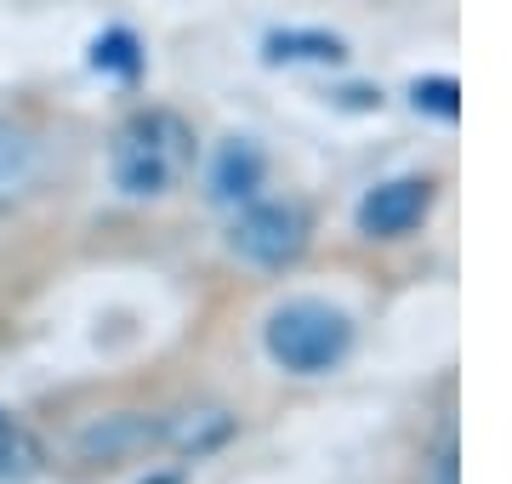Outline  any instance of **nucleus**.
<instances>
[{
    "label": "nucleus",
    "mask_w": 512,
    "mask_h": 484,
    "mask_svg": "<svg viewBox=\"0 0 512 484\" xmlns=\"http://www.w3.org/2000/svg\"><path fill=\"white\" fill-rule=\"evenodd\" d=\"M228 245L256 268H285L308 251V211L279 200H245V211L228 228Z\"/></svg>",
    "instance_id": "nucleus-3"
},
{
    "label": "nucleus",
    "mask_w": 512,
    "mask_h": 484,
    "mask_svg": "<svg viewBox=\"0 0 512 484\" xmlns=\"http://www.w3.org/2000/svg\"><path fill=\"white\" fill-rule=\"evenodd\" d=\"M348 46L336 35H319V29H279L268 35V63H342Z\"/></svg>",
    "instance_id": "nucleus-8"
},
{
    "label": "nucleus",
    "mask_w": 512,
    "mask_h": 484,
    "mask_svg": "<svg viewBox=\"0 0 512 484\" xmlns=\"http://www.w3.org/2000/svg\"><path fill=\"white\" fill-rule=\"evenodd\" d=\"M40 450L23 428H12V416H0V473H35Z\"/></svg>",
    "instance_id": "nucleus-12"
},
{
    "label": "nucleus",
    "mask_w": 512,
    "mask_h": 484,
    "mask_svg": "<svg viewBox=\"0 0 512 484\" xmlns=\"http://www.w3.org/2000/svg\"><path fill=\"white\" fill-rule=\"evenodd\" d=\"M262 177H268L262 149H256L251 137H234V143H222L217 166H211V194H217L222 205H245V200H256Z\"/></svg>",
    "instance_id": "nucleus-6"
},
{
    "label": "nucleus",
    "mask_w": 512,
    "mask_h": 484,
    "mask_svg": "<svg viewBox=\"0 0 512 484\" xmlns=\"http://www.w3.org/2000/svg\"><path fill=\"white\" fill-rule=\"evenodd\" d=\"M92 63L97 69H109V75H137V69H143V57H137V40L126 35V29H109V35L97 40L92 46Z\"/></svg>",
    "instance_id": "nucleus-10"
},
{
    "label": "nucleus",
    "mask_w": 512,
    "mask_h": 484,
    "mask_svg": "<svg viewBox=\"0 0 512 484\" xmlns=\"http://www.w3.org/2000/svg\"><path fill=\"white\" fill-rule=\"evenodd\" d=\"M234 433V416L228 410H188L177 422H165V439L183 450H205V445H222Z\"/></svg>",
    "instance_id": "nucleus-9"
},
{
    "label": "nucleus",
    "mask_w": 512,
    "mask_h": 484,
    "mask_svg": "<svg viewBox=\"0 0 512 484\" xmlns=\"http://www.w3.org/2000/svg\"><path fill=\"white\" fill-rule=\"evenodd\" d=\"M427 205H433V183L427 177H393V183L370 188L365 200H359V234L399 240V234H410L427 217Z\"/></svg>",
    "instance_id": "nucleus-4"
},
{
    "label": "nucleus",
    "mask_w": 512,
    "mask_h": 484,
    "mask_svg": "<svg viewBox=\"0 0 512 484\" xmlns=\"http://www.w3.org/2000/svg\"><path fill=\"white\" fill-rule=\"evenodd\" d=\"M165 428L148 422V416H103L80 433V456L86 462H126V456H143L148 445H160Z\"/></svg>",
    "instance_id": "nucleus-5"
},
{
    "label": "nucleus",
    "mask_w": 512,
    "mask_h": 484,
    "mask_svg": "<svg viewBox=\"0 0 512 484\" xmlns=\"http://www.w3.org/2000/svg\"><path fill=\"white\" fill-rule=\"evenodd\" d=\"M410 97H416V109L439 114V120H456V114H461V86H456L450 75L416 80V86H410Z\"/></svg>",
    "instance_id": "nucleus-11"
},
{
    "label": "nucleus",
    "mask_w": 512,
    "mask_h": 484,
    "mask_svg": "<svg viewBox=\"0 0 512 484\" xmlns=\"http://www.w3.org/2000/svg\"><path fill=\"white\" fill-rule=\"evenodd\" d=\"M188 166H194V131L171 109L131 114L120 126V137H114V183L131 200L171 194L188 177Z\"/></svg>",
    "instance_id": "nucleus-1"
},
{
    "label": "nucleus",
    "mask_w": 512,
    "mask_h": 484,
    "mask_svg": "<svg viewBox=\"0 0 512 484\" xmlns=\"http://www.w3.org/2000/svg\"><path fill=\"white\" fill-rule=\"evenodd\" d=\"M348 348H353V325L330 302H285L268 319V354L296 376H319L330 365H342Z\"/></svg>",
    "instance_id": "nucleus-2"
},
{
    "label": "nucleus",
    "mask_w": 512,
    "mask_h": 484,
    "mask_svg": "<svg viewBox=\"0 0 512 484\" xmlns=\"http://www.w3.org/2000/svg\"><path fill=\"white\" fill-rule=\"evenodd\" d=\"M433 484H456V462H450V445L439 450V462H433Z\"/></svg>",
    "instance_id": "nucleus-13"
},
{
    "label": "nucleus",
    "mask_w": 512,
    "mask_h": 484,
    "mask_svg": "<svg viewBox=\"0 0 512 484\" xmlns=\"http://www.w3.org/2000/svg\"><path fill=\"white\" fill-rule=\"evenodd\" d=\"M40 166H46L40 137H29L23 126H6V120H0V205L23 200V194L40 183Z\"/></svg>",
    "instance_id": "nucleus-7"
}]
</instances>
